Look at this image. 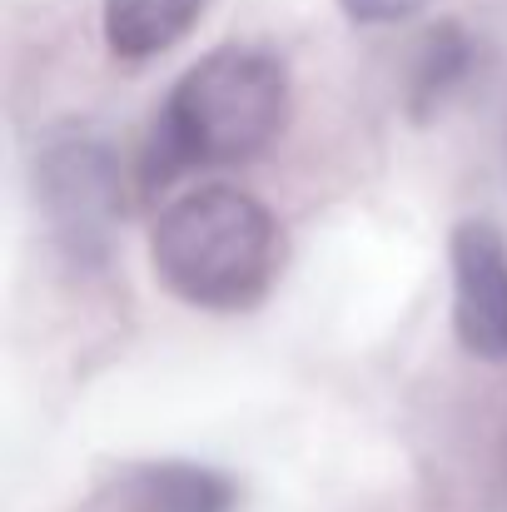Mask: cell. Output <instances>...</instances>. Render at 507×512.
Returning <instances> with one entry per match:
<instances>
[{"label":"cell","mask_w":507,"mask_h":512,"mask_svg":"<svg viewBox=\"0 0 507 512\" xmlns=\"http://www.w3.org/2000/svg\"><path fill=\"white\" fill-rule=\"evenodd\" d=\"M115 150L90 130H60L35 155V199L55 249L75 269H100L125 209Z\"/></svg>","instance_id":"3"},{"label":"cell","mask_w":507,"mask_h":512,"mask_svg":"<svg viewBox=\"0 0 507 512\" xmlns=\"http://www.w3.org/2000/svg\"><path fill=\"white\" fill-rule=\"evenodd\" d=\"M239 483L209 463L150 458L105 473L70 512H234Z\"/></svg>","instance_id":"5"},{"label":"cell","mask_w":507,"mask_h":512,"mask_svg":"<svg viewBox=\"0 0 507 512\" xmlns=\"http://www.w3.org/2000/svg\"><path fill=\"white\" fill-rule=\"evenodd\" d=\"M289 120V70L254 45H219L165 95L140 150V194H165L199 165H244L264 155Z\"/></svg>","instance_id":"1"},{"label":"cell","mask_w":507,"mask_h":512,"mask_svg":"<svg viewBox=\"0 0 507 512\" xmlns=\"http://www.w3.org/2000/svg\"><path fill=\"white\" fill-rule=\"evenodd\" d=\"M473 70V40L463 25L443 20L423 35L418 60H413V80H408V110L413 120H428L433 110H443V100L468 80Z\"/></svg>","instance_id":"7"},{"label":"cell","mask_w":507,"mask_h":512,"mask_svg":"<svg viewBox=\"0 0 507 512\" xmlns=\"http://www.w3.org/2000/svg\"><path fill=\"white\" fill-rule=\"evenodd\" d=\"M453 259V334L483 358L507 363V239L488 219H463L448 239Z\"/></svg>","instance_id":"4"},{"label":"cell","mask_w":507,"mask_h":512,"mask_svg":"<svg viewBox=\"0 0 507 512\" xmlns=\"http://www.w3.org/2000/svg\"><path fill=\"white\" fill-rule=\"evenodd\" d=\"M150 264L179 304L204 314H244L284 269V229L254 194L204 184L155 214Z\"/></svg>","instance_id":"2"},{"label":"cell","mask_w":507,"mask_h":512,"mask_svg":"<svg viewBox=\"0 0 507 512\" xmlns=\"http://www.w3.org/2000/svg\"><path fill=\"white\" fill-rule=\"evenodd\" d=\"M338 5L353 25H398V20L418 15L428 0H338Z\"/></svg>","instance_id":"8"},{"label":"cell","mask_w":507,"mask_h":512,"mask_svg":"<svg viewBox=\"0 0 507 512\" xmlns=\"http://www.w3.org/2000/svg\"><path fill=\"white\" fill-rule=\"evenodd\" d=\"M204 0H105L100 25L115 60H155L189 35Z\"/></svg>","instance_id":"6"}]
</instances>
